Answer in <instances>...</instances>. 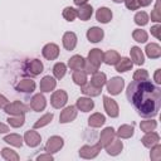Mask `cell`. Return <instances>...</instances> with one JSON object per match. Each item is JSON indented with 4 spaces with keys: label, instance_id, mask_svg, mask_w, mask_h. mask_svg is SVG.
Listing matches in <instances>:
<instances>
[{
    "label": "cell",
    "instance_id": "cell-1",
    "mask_svg": "<svg viewBox=\"0 0 161 161\" xmlns=\"http://www.w3.org/2000/svg\"><path fill=\"white\" fill-rule=\"evenodd\" d=\"M128 102L142 117H155L161 107V89L150 80H133L126 91Z\"/></svg>",
    "mask_w": 161,
    "mask_h": 161
},
{
    "label": "cell",
    "instance_id": "cell-2",
    "mask_svg": "<svg viewBox=\"0 0 161 161\" xmlns=\"http://www.w3.org/2000/svg\"><path fill=\"white\" fill-rule=\"evenodd\" d=\"M101 148H102V145L98 142L97 145H92V146H89V145H84V146H82L80 148H79V156L82 157V158H94L98 153H99V151H101Z\"/></svg>",
    "mask_w": 161,
    "mask_h": 161
},
{
    "label": "cell",
    "instance_id": "cell-3",
    "mask_svg": "<svg viewBox=\"0 0 161 161\" xmlns=\"http://www.w3.org/2000/svg\"><path fill=\"white\" fill-rule=\"evenodd\" d=\"M67 101H68V94H67V92L63 91V89L55 91V92L52 94V97H50V104H52L54 108H57V109L64 107L65 103H67Z\"/></svg>",
    "mask_w": 161,
    "mask_h": 161
},
{
    "label": "cell",
    "instance_id": "cell-4",
    "mask_svg": "<svg viewBox=\"0 0 161 161\" xmlns=\"http://www.w3.org/2000/svg\"><path fill=\"white\" fill-rule=\"evenodd\" d=\"M4 111L8 113V114H11V116H18V114H24L25 112H28V107L21 103L20 101H14L11 103H8L5 107H4Z\"/></svg>",
    "mask_w": 161,
    "mask_h": 161
},
{
    "label": "cell",
    "instance_id": "cell-5",
    "mask_svg": "<svg viewBox=\"0 0 161 161\" xmlns=\"http://www.w3.org/2000/svg\"><path fill=\"white\" fill-rule=\"evenodd\" d=\"M64 145V141L60 136H52L48 138L47 145H45V151L48 153H55L58 152Z\"/></svg>",
    "mask_w": 161,
    "mask_h": 161
},
{
    "label": "cell",
    "instance_id": "cell-6",
    "mask_svg": "<svg viewBox=\"0 0 161 161\" xmlns=\"http://www.w3.org/2000/svg\"><path fill=\"white\" fill-rule=\"evenodd\" d=\"M123 87H125V80L121 77H113L107 82V91L113 96L119 94Z\"/></svg>",
    "mask_w": 161,
    "mask_h": 161
},
{
    "label": "cell",
    "instance_id": "cell-7",
    "mask_svg": "<svg viewBox=\"0 0 161 161\" xmlns=\"http://www.w3.org/2000/svg\"><path fill=\"white\" fill-rule=\"evenodd\" d=\"M103 106H104V109H106V112L109 117H118L119 108H118V104L114 99L104 96L103 97Z\"/></svg>",
    "mask_w": 161,
    "mask_h": 161
},
{
    "label": "cell",
    "instance_id": "cell-8",
    "mask_svg": "<svg viewBox=\"0 0 161 161\" xmlns=\"http://www.w3.org/2000/svg\"><path fill=\"white\" fill-rule=\"evenodd\" d=\"M42 54L45 59L48 60H54L58 58L59 55V47L54 43H49V44H45L43 47V50H42Z\"/></svg>",
    "mask_w": 161,
    "mask_h": 161
},
{
    "label": "cell",
    "instance_id": "cell-9",
    "mask_svg": "<svg viewBox=\"0 0 161 161\" xmlns=\"http://www.w3.org/2000/svg\"><path fill=\"white\" fill-rule=\"evenodd\" d=\"M75 117H77V107H74V106H68V107H65V108L60 112L59 122H60V123H68V122H72Z\"/></svg>",
    "mask_w": 161,
    "mask_h": 161
},
{
    "label": "cell",
    "instance_id": "cell-10",
    "mask_svg": "<svg viewBox=\"0 0 161 161\" xmlns=\"http://www.w3.org/2000/svg\"><path fill=\"white\" fill-rule=\"evenodd\" d=\"M24 141H25V143H26L29 147H36V146L40 145L42 137H40V135H39L36 131L31 130V131H26V132H25V135H24Z\"/></svg>",
    "mask_w": 161,
    "mask_h": 161
},
{
    "label": "cell",
    "instance_id": "cell-11",
    "mask_svg": "<svg viewBox=\"0 0 161 161\" xmlns=\"http://www.w3.org/2000/svg\"><path fill=\"white\" fill-rule=\"evenodd\" d=\"M93 67L98 68L101 65V63L103 62V52L98 48L91 49V52L88 53V59H87Z\"/></svg>",
    "mask_w": 161,
    "mask_h": 161
},
{
    "label": "cell",
    "instance_id": "cell-12",
    "mask_svg": "<svg viewBox=\"0 0 161 161\" xmlns=\"http://www.w3.org/2000/svg\"><path fill=\"white\" fill-rule=\"evenodd\" d=\"M47 106V99L42 93H36L35 96H33V98L30 99V107L35 111V112H40L45 108Z\"/></svg>",
    "mask_w": 161,
    "mask_h": 161
},
{
    "label": "cell",
    "instance_id": "cell-13",
    "mask_svg": "<svg viewBox=\"0 0 161 161\" xmlns=\"http://www.w3.org/2000/svg\"><path fill=\"white\" fill-rule=\"evenodd\" d=\"M114 136H116L114 130L112 127H106L99 136V143L102 145V147H106L108 143H111L114 140Z\"/></svg>",
    "mask_w": 161,
    "mask_h": 161
},
{
    "label": "cell",
    "instance_id": "cell-14",
    "mask_svg": "<svg viewBox=\"0 0 161 161\" xmlns=\"http://www.w3.org/2000/svg\"><path fill=\"white\" fill-rule=\"evenodd\" d=\"M103 36H104V31H103V29H101L98 26L89 28L87 31V39L91 43H98L103 39Z\"/></svg>",
    "mask_w": 161,
    "mask_h": 161
},
{
    "label": "cell",
    "instance_id": "cell-15",
    "mask_svg": "<svg viewBox=\"0 0 161 161\" xmlns=\"http://www.w3.org/2000/svg\"><path fill=\"white\" fill-rule=\"evenodd\" d=\"M62 42H63V47L67 50H73L77 45V35L73 31H67L63 34Z\"/></svg>",
    "mask_w": 161,
    "mask_h": 161
},
{
    "label": "cell",
    "instance_id": "cell-16",
    "mask_svg": "<svg viewBox=\"0 0 161 161\" xmlns=\"http://www.w3.org/2000/svg\"><path fill=\"white\" fill-rule=\"evenodd\" d=\"M75 107L82 111V112H89L93 109L94 107V102L91 99V98H87V97H79L77 99V103H75Z\"/></svg>",
    "mask_w": 161,
    "mask_h": 161
},
{
    "label": "cell",
    "instance_id": "cell-17",
    "mask_svg": "<svg viewBox=\"0 0 161 161\" xmlns=\"http://www.w3.org/2000/svg\"><path fill=\"white\" fill-rule=\"evenodd\" d=\"M141 141H142L145 147L151 148L153 145H156L160 141V136H158V133H156L153 131H150V132H146V135L141 138Z\"/></svg>",
    "mask_w": 161,
    "mask_h": 161
},
{
    "label": "cell",
    "instance_id": "cell-18",
    "mask_svg": "<svg viewBox=\"0 0 161 161\" xmlns=\"http://www.w3.org/2000/svg\"><path fill=\"white\" fill-rule=\"evenodd\" d=\"M44 67H43V63L39 60V59H31L26 63V70L29 73H31L33 75H38L43 72Z\"/></svg>",
    "mask_w": 161,
    "mask_h": 161
},
{
    "label": "cell",
    "instance_id": "cell-19",
    "mask_svg": "<svg viewBox=\"0 0 161 161\" xmlns=\"http://www.w3.org/2000/svg\"><path fill=\"white\" fill-rule=\"evenodd\" d=\"M55 87H57V80L53 77L45 75V77L42 78V80H40V91L42 92H45V93L47 92H50Z\"/></svg>",
    "mask_w": 161,
    "mask_h": 161
},
{
    "label": "cell",
    "instance_id": "cell-20",
    "mask_svg": "<svg viewBox=\"0 0 161 161\" xmlns=\"http://www.w3.org/2000/svg\"><path fill=\"white\" fill-rule=\"evenodd\" d=\"M16 91L19 92H24V93H31L35 89V82L31 79H21L18 84H16Z\"/></svg>",
    "mask_w": 161,
    "mask_h": 161
},
{
    "label": "cell",
    "instance_id": "cell-21",
    "mask_svg": "<svg viewBox=\"0 0 161 161\" xmlns=\"http://www.w3.org/2000/svg\"><path fill=\"white\" fill-rule=\"evenodd\" d=\"M93 14V8L92 5L89 4H83V5H79V9L77 10V16L83 20V21H87Z\"/></svg>",
    "mask_w": 161,
    "mask_h": 161
},
{
    "label": "cell",
    "instance_id": "cell-22",
    "mask_svg": "<svg viewBox=\"0 0 161 161\" xmlns=\"http://www.w3.org/2000/svg\"><path fill=\"white\" fill-rule=\"evenodd\" d=\"M104 148H106V151H107L108 155H111V156H117L118 153H121V151H122V148H123V143H122L121 140H113V141H112L111 143H108Z\"/></svg>",
    "mask_w": 161,
    "mask_h": 161
},
{
    "label": "cell",
    "instance_id": "cell-23",
    "mask_svg": "<svg viewBox=\"0 0 161 161\" xmlns=\"http://www.w3.org/2000/svg\"><path fill=\"white\" fill-rule=\"evenodd\" d=\"M96 19L99 21V23H103V24H107L111 21L112 19V11L108 9V8H99L96 13Z\"/></svg>",
    "mask_w": 161,
    "mask_h": 161
},
{
    "label": "cell",
    "instance_id": "cell-24",
    "mask_svg": "<svg viewBox=\"0 0 161 161\" xmlns=\"http://www.w3.org/2000/svg\"><path fill=\"white\" fill-rule=\"evenodd\" d=\"M145 52H146V55H147L148 58H151V59H157V58H160V55H161V47H160L158 44H156V43H151V44H147V45H146Z\"/></svg>",
    "mask_w": 161,
    "mask_h": 161
},
{
    "label": "cell",
    "instance_id": "cell-25",
    "mask_svg": "<svg viewBox=\"0 0 161 161\" xmlns=\"http://www.w3.org/2000/svg\"><path fill=\"white\" fill-rule=\"evenodd\" d=\"M84 62H86V59H84L82 55H73V57L68 60V67H69L72 70H79V69H83Z\"/></svg>",
    "mask_w": 161,
    "mask_h": 161
},
{
    "label": "cell",
    "instance_id": "cell-26",
    "mask_svg": "<svg viewBox=\"0 0 161 161\" xmlns=\"http://www.w3.org/2000/svg\"><path fill=\"white\" fill-rule=\"evenodd\" d=\"M104 122H106V117H104L102 113H98V112L91 114L89 118H88V125H89L91 127H96V128L103 126Z\"/></svg>",
    "mask_w": 161,
    "mask_h": 161
},
{
    "label": "cell",
    "instance_id": "cell-27",
    "mask_svg": "<svg viewBox=\"0 0 161 161\" xmlns=\"http://www.w3.org/2000/svg\"><path fill=\"white\" fill-rule=\"evenodd\" d=\"M119 54L116 52V50H112V49H109V50H107L104 54H103V62L106 63V64H108V65H114L118 60H119Z\"/></svg>",
    "mask_w": 161,
    "mask_h": 161
},
{
    "label": "cell",
    "instance_id": "cell-28",
    "mask_svg": "<svg viewBox=\"0 0 161 161\" xmlns=\"http://www.w3.org/2000/svg\"><path fill=\"white\" fill-rule=\"evenodd\" d=\"M82 93L86 94V96H89V97H96V96H99L101 92H102V88H98V87H94L93 84L91 83H86L82 86L80 88Z\"/></svg>",
    "mask_w": 161,
    "mask_h": 161
},
{
    "label": "cell",
    "instance_id": "cell-29",
    "mask_svg": "<svg viewBox=\"0 0 161 161\" xmlns=\"http://www.w3.org/2000/svg\"><path fill=\"white\" fill-rule=\"evenodd\" d=\"M130 53H131V58H132V60H133L135 64L141 65V64L145 63L143 53H142V50H141L138 47H132L131 50H130Z\"/></svg>",
    "mask_w": 161,
    "mask_h": 161
},
{
    "label": "cell",
    "instance_id": "cell-30",
    "mask_svg": "<svg viewBox=\"0 0 161 161\" xmlns=\"http://www.w3.org/2000/svg\"><path fill=\"white\" fill-rule=\"evenodd\" d=\"M116 65V70L119 72V73H123V72H127L132 68L133 65V62L128 58H119V60L114 64Z\"/></svg>",
    "mask_w": 161,
    "mask_h": 161
},
{
    "label": "cell",
    "instance_id": "cell-31",
    "mask_svg": "<svg viewBox=\"0 0 161 161\" xmlns=\"http://www.w3.org/2000/svg\"><path fill=\"white\" fill-rule=\"evenodd\" d=\"M4 141H5L6 143L11 145V146L21 147V146H23V141H24V138H23L20 135H18V133H10V135H6V136L4 137Z\"/></svg>",
    "mask_w": 161,
    "mask_h": 161
},
{
    "label": "cell",
    "instance_id": "cell-32",
    "mask_svg": "<svg viewBox=\"0 0 161 161\" xmlns=\"http://www.w3.org/2000/svg\"><path fill=\"white\" fill-rule=\"evenodd\" d=\"M107 79H106V74L102 73V72H96L93 73L92 75V79H91V84H93L94 87H98V88H102L104 84H106Z\"/></svg>",
    "mask_w": 161,
    "mask_h": 161
},
{
    "label": "cell",
    "instance_id": "cell-33",
    "mask_svg": "<svg viewBox=\"0 0 161 161\" xmlns=\"http://www.w3.org/2000/svg\"><path fill=\"white\" fill-rule=\"evenodd\" d=\"M133 132H135V128L132 125H122L117 131V136L119 138H130L133 135Z\"/></svg>",
    "mask_w": 161,
    "mask_h": 161
},
{
    "label": "cell",
    "instance_id": "cell-34",
    "mask_svg": "<svg viewBox=\"0 0 161 161\" xmlns=\"http://www.w3.org/2000/svg\"><path fill=\"white\" fill-rule=\"evenodd\" d=\"M72 78H73V82H74L75 84L80 86V87H82L83 84L87 83V73H86L84 70H82V69H79V70H74Z\"/></svg>",
    "mask_w": 161,
    "mask_h": 161
},
{
    "label": "cell",
    "instance_id": "cell-35",
    "mask_svg": "<svg viewBox=\"0 0 161 161\" xmlns=\"http://www.w3.org/2000/svg\"><path fill=\"white\" fill-rule=\"evenodd\" d=\"M1 156L6 161H18L19 160V155L14 150H11L9 147H5V148L1 150Z\"/></svg>",
    "mask_w": 161,
    "mask_h": 161
},
{
    "label": "cell",
    "instance_id": "cell-36",
    "mask_svg": "<svg viewBox=\"0 0 161 161\" xmlns=\"http://www.w3.org/2000/svg\"><path fill=\"white\" fill-rule=\"evenodd\" d=\"M8 122L11 127L14 128H18V127H21L24 123H25V118H24V114H18V116H11L8 118Z\"/></svg>",
    "mask_w": 161,
    "mask_h": 161
},
{
    "label": "cell",
    "instance_id": "cell-37",
    "mask_svg": "<svg viewBox=\"0 0 161 161\" xmlns=\"http://www.w3.org/2000/svg\"><path fill=\"white\" fill-rule=\"evenodd\" d=\"M65 72H67V67L64 63H57L53 67V73H54V77L57 79H62L65 75Z\"/></svg>",
    "mask_w": 161,
    "mask_h": 161
},
{
    "label": "cell",
    "instance_id": "cell-38",
    "mask_svg": "<svg viewBox=\"0 0 161 161\" xmlns=\"http://www.w3.org/2000/svg\"><path fill=\"white\" fill-rule=\"evenodd\" d=\"M52 119H53V113H45L44 116H42V117L34 123V128L44 127V126H47L48 123H50Z\"/></svg>",
    "mask_w": 161,
    "mask_h": 161
},
{
    "label": "cell",
    "instance_id": "cell-39",
    "mask_svg": "<svg viewBox=\"0 0 161 161\" xmlns=\"http://www.w3.org/2000/svg\"><path fill=\"white\" fill-rule=\"evenodd\" d=\"M132 38H133L136 42H138V43H145V42H147L148 35H147L146 30H142V29H135L133 33H132Z\"/></svg>",
    "mask_w": 161,
    "mask_h": 161
},
{
    "label": "cell",
    "instance_id": "cell-40",
    "mask_svg": "<svg viewBox=\"0 0 161 161\" xmlns=\"http://www.w3.org/2000/svg\"><path fill=\"white\" fill-rule=\"evenodd\" d=\"M156 127H157V122L153 121V119H146V121H142V122L140 123V128H141L143 132L153 131Z\"/></svg>",
    "mask_w": 161,
    "mask_h": 161
},
{
    "label": "cell",
    "instance_id": "cell-41",
    "mask_svg": "<svg viewBox=\"0 0 161 161\" xmlns=\"http://www.w3.org/2000/svg\"><path fill=\"white\" fill-rule=\"evenodd\" d=\"M63 18L68 21H73L77 18V9L72 8V6H67L63 10Z\"/></svg>",
    "mask_w": 161,
    "mask_h": 161
},
{
    "label": "cell",
    "instance_id": "cell-42",
    "mask_svg": "<svg viewBox=\"0 0 161 161\" xmlns=\"http://www.w3.org/2000/svg\"><path fill=\"white\" fill-rule=\"evenodd\" d=\"M133 20H135V23H136L137 25L143 26V25H146V24L148 23V15H147V13H145V11H138V13L135 15Z\"/></svg>",
    "mask_w": 161,
    "mask_h": 161
},
{
    "label": "cell",
    "instance_id": "cell-43",
    "mask_svg": "<svg viewBox=\"0 0 161 161\" xmlns=\"http://www.w3.org/2000/svg\"><path fill=\"white\" fill-rule=\"evenodd\" d=\"M150 157H151L152 161H160L161 160V145L158 142L151 147Z\"/></svg>",
    "mask_w": 161,
    "mask_h": 161
},
{
    "label": "cell",
    "instance_id": "cell-44",
    "mask_svg": "<svg viewBox=\"0 0 161 161\" xmlns=\"http://www.w3.org/2000/svg\"><path fill=\"white\" fill-rule=\"evenodd\" d=\"M148 79V72L146 69H137L133 73V80H145Z\"/></svg>",
    "mask_w": 161,
    "mask_h": 161
},
{
    "label": "cell",
    "instance_id": "cell-45",
    "mask_svg": "<svg viewBox=\"0 0 161 161\" xmlns=\"http://www.w3.org/2000/svg\"><path fill=\"white\" fill-rule=\"evenodd\" d=\"M151 20H153V21H156V23L161 21V13H160V3H158V1L156 3L155 9H153L152 13H151Z\"/></svg>",
    "mask_w": 161,
    "mask_h": 161
},
{
    "label": "cell",
    "instance_id": "cell-46",
    "mask_svg": "<svg viewBox=\"0 0 161 161\" xmlns=\"http://www.w3.org/2000/svg\"><path fill=\"white\" fill-rule=\"evenodd\" d=\"M83 70L87 73V74H93V73H96L97 70H98V68H96V67H93L88 60H86L84 62V67H83Z\"/></svg>",
    "mask_w": 161,
    "mask_h": 161
},
{
    "label": "cell",
    "instance_id": "cell-47",
    "mask_svg": "<svg viewBox=\"0 0 161 161\" xmlns=\"http://www.w3.org/2000/svg\"><path fill=\"white\" fill-rule=\"evenodd\" d=\"M125 4H126V8L130 9V10H136L140 6L137 0H125Z\"/></svg>",
    "mask_w": 161,
    "mask_h": 161
},
{
    "label": "cell",
    "instance_id": "cell-48",
    "mask_svg": "<svg viewBox=\"0 0 161 161\" xmlns=\"http://www.w3.org/2000/svg\"><path fill=\"white\" fill-rule=\"evenodd\" d=\"M160 29H161V26H160L158 24H156V25H153V26L151 28V34H152L156 39H160Z\"/></svg>",
    "mask_w": 161,
    "mask_h": 161
},
{
    "label": "cell",
    "instance_id": "cell-49",
    "mask_svg": "<svg viewBox=\"0 0 161 161\" xmlns=\"http://www.w3.org/2000/svg\"><path fill=\"white\" fill-rule=\"evenodd\" d=\"M36 160L38 161H53V156H52V153H44V155H39L38 157H36Z\"/></svg>",
    "mask_w": 161,
    "mask_h": 161
},
{
    "label": "cell",
    "instance_id": "cell-50",
    "mask_svg": "<svg viewBox=\"0 0 161 161\" xmlns=\"http://www.w3.org/2000/svg\"><path fill=\"white\" fill-rule=\"evenodd\" d=\"M160 73H161V69H156V72H155V75H153V78H155V82H156L157 84H160V83H161V75H160Z\"/></svg>",
    "mask_w": 161,
    "mask_h": 161
},
{
    "label": "cell",
    "instance_id": "cell-51",
    "mask_svg": "<svg viewBox=\"0 0 161 161\" xmlns=\"http://www.w3.org/2000/svg\"><path fill=\"white\" fill-rule=\"evenodd\" d=\"M8 103H9V101L6 99V97L3 96V94H0V108H4Z\"/></svg>",
    "mask_w": 161,
    "mask_h": 161
},
{
    "label": "cell",
    "instance_id": "cell-52",
    "mask_svg": "<svg viewBox=\"0 0 161 161\" xmlns=\"http://www.w3.org/2000/svg\"><path fill=\"white\" fill-rule=\"evenodd\" d=\"M137 3L140 6H148L152 3V0H137Z\"/></svg>",
    "mask_w": 161,
    "mask_h": 161
},
{
    "label": "cell",
    "instance_id": "cell-53",
    "mask_svg": "<svg viewBox=\"0 0 161 161\" xmlns=\"http://www.w3.org/2000/svg\"><path fill=\"white\" fill-rule=\"evenodd\" d=\"M8 131H9V127L0 122V133H6Z\"/></svg>",
    "mask_w": 161,
    "mask_h": 161
},
{
    "label": "cell",
    "instance_id": "cell-54",
    "mask_svg": "<svg viewBox=\"0 0 161 161\" xmlns=\"http://www.w3.org/2000/svg\"><path fill=\"white\" fill-rule=\"evenodd\" d=\"M73 1H74V4H75V5H78V6H79V5H83V4H86L88 0H73Z\"/></svg>",
    "mask_w": 161,
    "mask_h": 161
},
{
    "label": "cell",
    "instance_id": "cell-55",
    "mask_svg": "<svg viewBox=\"0 0 161 161\" xmlns=\"http://www.w3.org/2000/svg\"><path fill=\"white\" fill-rule=\"evenodd\" d=\"M114 3H122V1H125V0H113Z\"/></svg>",
    "mask_w": 161,
    "mask_h": 161
}]
</instances>
